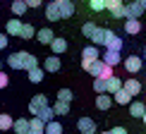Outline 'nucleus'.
<instances>
[{"label": "nucleus", "mask_w": 146, "mask_h": 134, "mask_svg": "<svg viewBox=\"0 0 146 134\" xmlns=\"http://www.w3.org/2000/svg\"><path fill=\"white\" fill-rule=\"evenodd\" d=\"M72 98H74V94H72L70 89H60V91H58V101H67V103H72Z\"/></svg>", "instance_id": "72a5a7b5"}, {"label": "nucleus", "mask_w": 146, "mask_h": 134, "mask_svg": "<svg viewBox=\"0 0 146 134\" xmlns=\"http://www.w3.org/2000/svg\"><path fill=\"white\" fill-rule=\"evenodd\" d=\"M94 91H96V94H108V79L94 77Z\"/></svg>", "instance_id": "5701e85b"}, {"label": "nucleus", "mask_w": 146, "mask_h": 134, "mask_svg": "<svg viewBox=\"0 0 146 134\" xmlns=\"http://www.w3.org/2000/svg\"><path fill=\"white\" fill-rule=\"evenodd\" d=\"M62 125L55 122V120H50V122H46V134H62Z\"/></svg>", "instance_id": "c85d7f7f"}, {"label": "nucleus", "mask_w": 146, "mask_h": 134, "mask_svg": "<svg viewBox=\"0 0 146 134\" xmlns=\"http://www.w3.org/2000/svg\"><path fill=\"white\" fill-rule=\"evenodd\" d=\"M34 67H38V58L36 55H31V53H27L24 50V70H34Z\"/></svg>", "instance_id": "a878e982"}, {"label": "nucleus", "mask_w": 146, "mask_h": 134, "mask_svg": "<svg viewBox=\"0 0 146 134\" xmlns=\"http://www.w3.org/2000/svg\"><path fill=\"white\" fill-rule=\"evenodd\" d=\"M108 134H127V129H125V127H113Z\"/></svg>", "instance_id": "58836bf2"}, {"label": "nucleus", "mask_w": 146, "mask_h": 134, "mask_svg": "<svg viewBox=\"0 0 146 134\" xmlns=\"http://www.w3.org/2000/svg\"><path fill=\"white\" fill-rule=\"evenodd\" d=\"M55 5L60 10V15H62V19H67V17L74 15V3L72 0H55Z\"/></svg>", "instance_id": "0eeeda50"}, {"label": "nucleus", "mask_w": 146, "mask_h": 134, "mask_svg": "<svg viewBox=\"0 0 146 134\" xmlns=\"http://www.w3.org/2000/svg\"><path fill=\"white\" fill-rule=\"evenodd\" d=\"M96 29H98V27H96L94 22H86V24H84V27H82V34L86 36V38H91V36H94V31H96Z\"/></svg>", "instance_id": "f704fd0d"}, {"label": "nucleus", "mask_w": 146, "mask_h": 134, "mask_svg": "<svg viewBox=\"0 0 146 134\" xmlns=\"http://www.w3.org/2000/svg\"><path fill=\"white\" fill-rule=\"evenodd\" d=\"M141 65H144V60L139 58V55H129L125 60V70L129 72V74H137L139 70H141Z\"/></svg>", "instance_id": "423d86ee"}, {"label": "nucleus", "mask_w": 146, "mask_h": 134, "mask_svg": "<svg viewBox=\"0 0 146 134\" xmlns=\"http://www.w3.org/2000/svg\"><path fill=\"white\" fill-rule=\"evenodd\" d=\"M125 3H132V0H125Z\"/></svg>", "instance_id": "c03bdc74"}, {"label": "nucleus", "mask_w": 146, "mask_h": 134, "mask_svg": "<svg viewBox=\"0 0 146 134\" xmlns=\"http://www.w3.org/2000/svg\"><path fill=\"white\" fill-rule=\"evenodd\" d=\"M12 127H15V120H12L7 113H0V132H7Z\"/></svg>", "instance_id": "393cba45"}, {"label": "nucleus", "mask_w": 146, "mask_h": 134, "mask_svg": "<svg viewBox=\"0 0 146 134\" xmlns=\"http://www.w3.org/2000/svg\"><path fill=\"white\" fill-rule=\"evenodd\" d=\"M43 70H46V72H58V70H60V58L55 55V53L46 58V62H43Z\"/></svg>", "instance_id": "dca6fc26"}, {"label": "nucleus", "mask_w": 146, "mask_h": 134, "mask_svg": "<svg viewBox=\"0 0 146 134\" xmlns=\"http://www.w3.org/2000/svg\"><path fill=\"white\" fill-rule=\"evenodd\" d=\"M7 65L12 67V70H24V50L12 53V55L7 58Z\"/></svg>", "instance_id": "9d476101"}, {"label": "nucleus", "mask_w": 146, "mask_h": 134, "mask_svg": "<svg viewBox=\"0 0 146 134\" xmlns=\"http://www.w3.org/2000/svg\"><path fill=\"white\" fill-rule=\"evenodd\" d=\"M29 82H31V84L43 82V70H41V67H34V70H29Z\"/></svg>", "instance_id": "cd10ccee"}, {"label": "nucleus", "mask_w": 146, "mask_h": 134, "mask_svg": "<svg viewBox=\"0 0 146 134\" xmlns=\"http://www.w3.org/2000/svg\"><path fill=\"white\" fill-rule=\"evenodd\" d=\"M106 10L110 12L113 19H127L125 12V0H106Z\"/></svg>", "instance_id": "f257e3e1"}, {"label": "nucleus", "mask_w": 146, "mask_h": 134, "mask_svg": "<svg viewBox=\"0 0 146 134\" xmlns=\"http://www.w3.org/2000/svg\"><path fill=\"white\" fill-rule=\"evenodd\" d=\"M141 120H144V125H146V113H144V117H141Z\"/></svg>", "instance_id": "a19ab883"}, {"label": "nucleus", "mask_w": 146, "mask_h": 134, "mask_svg": "<svg viewBox=\"0 0 146 134\" xmlns=\"http://www.w3.org/2000/svg\"><path fill=\"white\" fill-rule=\"evenodd\" d=\"M34 36H36V29L31 27V24H24V27H22V34H19V38L29 41V38H34Z\"/></svg>", "instance_id": "473e14b6"}, {"label": "nucleus", "mask_w": 146, "mask_h": 134, "mask_svg": "<svg viewBox=\"0 0 146 134\" xmlns=\"http://www.w3.org/2000/svg\"><path fill=\"white\" fill-rule=\"evenodd\" d=\"M29 122H31V134H46V122L38 117V115H34Z\"/></svg>", "instance_id": "a211bd4d"}, {"label": "nucleus", "mask_w": 146, "mask_h": 134, "mask_svg": "<svg viewBox=\"0 0 146 134\" xmlns=\"http://www.w3.org/2000/svg\"><path fill=\"white\" fill-rule=\"evenodd\" d=\"M46 19H48V22H58V19H62V15H60L58 5H55V0L46 5Z\"/></svg>", "instance_id": "f8f14e48"}, {"label": "nucleus", "mask_w": 146, "mask_h": 134, "mask_svg": "<svg viewBox=\"0 0 146 134\" xmlns=\"http://www.w3.org/2000/svg\"><path fill=\"white\" fill-rule=\"evenodd\" d=\"M7 36H10V34H0V50L7 48Z\"/></svg>", "instance_id": "4c0bfd02"}, {"label": "nucleus", "mask_w": 146, "mask_h": 134, "mask_svg": "<svg viewBox=\"0 0 146 134\" xmlns=\"http://www.w3.org/2000/svg\"><path fill=\"white\" fill-rule=\"evenodd\" d=\"M113 103H115V98L110 94H98L96 96V108H98V110H110Z\"/></svg>", "instance_id": "6e6552de"}, {"label": "nucleus", "mask_w": 146, "mask_h": 134, "mask_svg": "<svg viewBox=\"0 0 146 134\" xmlns=\"http://www.w3.org/2000/svg\"><path fill=\"white\" fill-rule=\"evenodd\" d=\"M146 10V0H132V3H125V12H127V19L129 17H141Z\"/></svg>", "instance_id": "f03ea898"}, {"label": "nucleus", "mask_w": 146, "mask_h": 134, "mask_svg": "<svg viewBox=\"0 0 146 134\" xmlns=\"http://www.w3.org/2000/svg\"><path fill=\"white\" fill-rule=\"evenodd\" d=\"M113 38V31H110V29H96V31H94V36H91V41H94V46H106L108 43V41H110Z\"/></svg>", "instance_id": "7ed1b4c3"}, {"label": "nucleus", "mask_w": 146, "mask_h": 134, "mask_svg": "<svg viewBox=\"0 0 146 134\" xmlns=\"http://www.w3.org/2000/svg\"><path fill=\"white\" fill-rule=\"evenodd\" d=\"M7 84H10V77L5 74L3 70H0V89H5V86H7Z\"/></svg>", "instance_id": "e433bc0d"}, {"label": "nucleus", "mask_w": 146, "mask_h": 134, "mask_svg": "<svg viewBox=\"0 0 146 134\" xmlns=\"http://www.w3.org/2000/svg\"><path fill=\"white\" fill-rule=\"evenodd\" d=\"M125 86V82H122V79H120V77H110V79H108V94H115V91H120V89H122Z\"/></svg>", "instance_id": "412c9836"}, {"label": "nucleus", "mask_w": 146, "mask_h": 134, "mask_svg": "<svg viewBox=\"0 0 146 134\" xmlns=\"http://www.w3.org/2000/svg\"><path fill=\"white\" fill-rule=\"evenodd\" d=\"M38 117L43 120V122H50V120H55V110H53V105H46L43 110L38 113Z\"/></svg>", "instance_id": "7c9ffc66"}, {"label": "nucleus", "mask_w": 146, "mask_h": 134, "mask_svg": "<svg viewBox=\"0 0 146 134\" xmlns=\"http://www.w3.org/2000/svg\"><path fill=\"white\" fill-rule=\"evenodd\" d=\"M144 113H146V105H144V103L141 101H134V103H129V115H132V117H144Z\"/></svg>", "instance_id": "f3484780"}, {"label": "nucleus", "mask_w": 146, "mask_h": 134, "mask_svg": "<svg viewBox=\"0 0 146 134\" xmlns=\"http://www.w3.org/2000/svg\"><path fill=\"white\" fill-rule=\"evenodd\" d=\"M0 70H3V62H0Z\"/></svg>", "instance_id": "37998d69"}, {"label": "nucleus", "mask_w": 146, "mask_h": 134, "mask_svg": "<svg viewBox=\"0 0 146 134\" xmlns=\"http://www.w3.org/2000/svg\"><path fill=\"white\" fill-rule=\"evenodd\" d=\"M101 134H108V132H101Z\"/></svg>", "instance_id": "a18cd8bd"}, {"label": "nucleus", "mask_w": 146, "mask_h": 134, "mask_svg": "<svg viewBox=\"0 0 146 134\" xmlns=\"http://www.w3.org/2000/svg\"><path fill=\"white\" fill-rule=\"evenodd\" d=\"M103 60H106L110 67H115L120 62V50H106V53H103Z\"/></svg>", "instance_id": "b1692460"}, {"label": "nucleus", "mask_w": 146, "mask_h": 134, "mask_svg": "<svg viewBox=\"0 0 146 134\" xmlns=\"http://www.w3.org/2000/svg\"><path fill=\"white\" fill-rule=\"evenodd\" d=\"M77 129L82 134H98V129H96V122L91 117H79L77 120Z\"/></svg>", "instance_id": "39448f33"}, {"label": "nucleus", "mask_w": 146, "mask_h": 134, "mask_svg": "<svg viewBox=\"0 0 146 134\" xmlns=\"http://www.w3.org/2000/svg\"><path fill=\"white\" fill-rule=\"evenodd\" d=\"M89 5H91V10H94V12L106 10V0H89Z\"/></svg>", "instance_id": "c9c22d12"}, {"label": "nucleus", "mask_w": 146, "mask_h": 134, "mask_svg": "<svg viewBox=\"0 0 146 134\" xmlns=\"http://www.w3.org/2000/svg\"><path fill=\"white\" fill-rule=\"evenodd\" d=\"M125 89L129 91L132 96H137V94H141V84H139L137 79H127V82H125Z\"/></svg>", "instance_id": "bb28decb"}, {"label": "nucleus", "mask_w": 146, "mask_h": 134, "mask_svg": "<svg viewBox=\"0 0 146 134\" xmlns=\"http://www.w3.org/2000/svg\"><path fill=\"white\" fill-rule=\"evenodd\" d=\"M36 38H38V43H46V46H50V41L55 38V34H53L50 29H38V31H36Z\"/></svg>", "instance_id": "6ab92c4d"}, {"label": "nucleus", "mask_w": 146, "mask_h": 134, "mask_svg": "<svg viewBox=\"0 0 146 134\" xmlns=\"http://www.w3.org/2000/svg\"><path fill=\"white\" fill-rule=\"evenodd\" d=\"M125 31L129 36H137L139 31H141V22L137 19V17H129V19H125Z\"/></svg>", "instance_id": "9b49d317"}, {"label": "nucleus", "mask_w": 146, "mask_h": 134, "mask_svg": "<svg viewBox=\"0 0 146 134\" xmlns=\"http://www.w3.org/2000/svg\"><path fill=\"white\" fill-rule=\"evenodd\" d=\"M46 105H48V98H46L43 94H38V96H34V98L29 101V113H31V115H38Z\"/></svg>", "instance_id": "20e7f679"}, {"label": "nucleus", "mask_w": 146, "mask_h": 134, "mask_svg": "<svg viewBox=\"0 0 146 134\" xmlns=\"http://www.w3.org/2000/svg\"><path fill=\"white\" fill-rule=\"evenodd\" d=\"M27 10H29L27 0H15V3H12V15H15V17H22Z\"/></svg>", "instance_id": "aec40b11"}, {"label": "nucleus", "mask_w": 146, "mask_h": 134, "mask_svg": "<svg viewBox=\"0 0 146 134\" xmlns=\"http://www.w3.org/2000/svg\"><path fill=\"white\" fill-rule=\"evenodd\" d=\"M41 3H43V0H27L29 7H41Z\"/></svg>", "instance_id": "ea45409f"}, {"label": "nucleus", "mask_w": 146, "mask_h": 134, "mask_svg": "<svg viewBox=\"0 0 146 134\" xmlns=\"http://www.w3.org/2000/svg\"><path fill=\"white\" fill-rule=\"evenodd\" d=\"M50 50L55 53V55H62V53L67 50V41H65V38H60V36H55V38L50 41Z\"/></svg>", "instance_id": "4468645a"}, {"label": "nucleus", "mask_w": 146, "mask_h": 134, "mask_svg": "<svg viewBox=\"0 0 146 134\" xmlns=\"http://www.w3.org/2000/svg\"><path fill=\"white\" fill-rule=\"evenodd\" d=\"M98 55H101V53H98V46H86V48L82 50V58H84V60H98Z\"/></svg>", "instance_id": "4be33fe9"}, {"label": "nucleus", "mask_w": 146, "mask_h": 134, "mask_svg": "<svg viewBox=\"0 0 146 134\" xmlns=\"http://www.w3.org/2000/svg\"><path fill=\"white\" fill-rule=\"evenodd\" d=\"M122 46H125V43H122V38H120V36H115V34H113V38L106 43L108 50H122Z\"/></svg>", "instance_id": "c756f323"}, {"label": "nucleus", "mask_w": 146, "mask_h": 134, "mask_svg": "<svg viewBox=\"0 0 146 134\" xmlns=\"http://www.w3.org/2000/svg\"><path fill=\"white\" fill-rule=\"evenodd\" d=\"M144 60H146V46H144Z\"/></svg>", "instance_id": "79ce46f5"}, {"label": "nucleus", "mask_w": 146, "mask_h": 134, "mask_svg": "<svg viewBox=\"0 0 146 134\" xmlns=\"http://www.w3.org/2000/svg\"><path fill=\"white\" fill-rule=\"evenodd\" d=\"M53 110H55V115H67V113H70V103H67V101H55Z\"/></svg>", "instance_id": "2f4dec72"}, {"label": "nucleus", "mask_w": 146, "mask_h": 134, "mask_svg": "<svg viewBox=\"0 0 146 134\" xmlns=\"http://www.w3.org/2000/svg\"><path fill=\"white\" fill-rule=\"evenodd\" d=\"M113 98H115V103H117V105H129V103H132V98H134V96H132L129 91H127V89L122 86L120 91H115V94H113Z\"/></svg>", "instance_id": "1a4fd4ad"}, {"label": "nucleus", "mask_w": 146, "mask_h": 134, "mask_svg": "<svg viewBox=\"0 0 146 134\" xmlns=\"http://www.w3.org/2000/svg\"><path fill=\"white\" fill-rule=\"evenodd\" d=\"M12 129H15L17 134H31V122L19 117V120H15V127H12Z\"/></svg>", "instance_id": "2eb2a0df"}, {"label": "nucleus", "mask_w": 146, "mask_h": 134, "mask_svg": "<svg viewBox=\"0 0 146 134\" xmlns=\"http://www.w3.org/2000/svg\"><path fill=\"white\" fill-rule=\"evenodd\" d=\"M22 27H24V24L19 22V17H12V19L7 22V27H5V31H7L10 36H19L22 34Z\"/></svg>", "instance_id": "ddd939ff"}]
</instances>
